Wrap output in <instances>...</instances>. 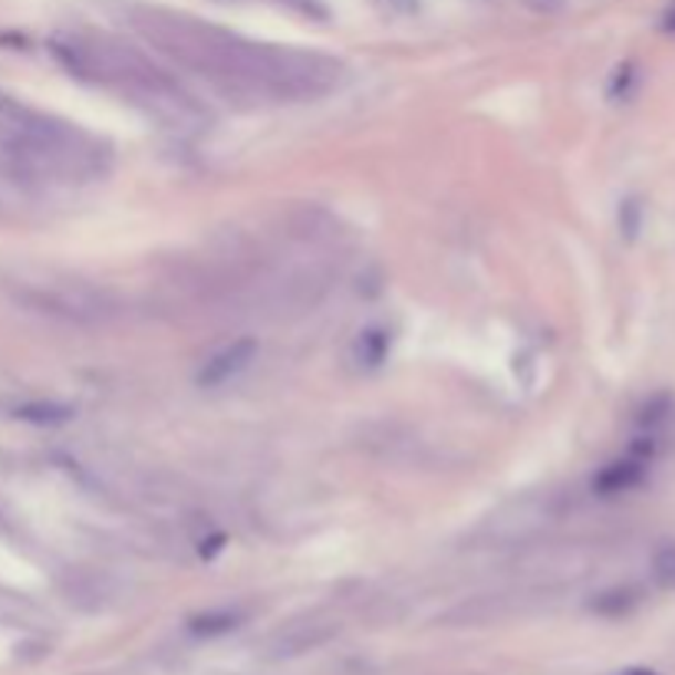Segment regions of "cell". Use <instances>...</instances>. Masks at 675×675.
<instances>
[{
    "label": "cell",
    "mask_w": 675,
    "mask_h": 675,
    "mask_svg": "<svg viewBox=\"0 0 675 675\" xmlns=\"http://www.w3.org/2000/svg\"><path fill=\"white\" fill-rule=\"evenodd\" d=\"M126 23L175 66L201 76L238 106L320 100L343 80V63L313 50L258 43L165 7H126Z\"/></svg>",
    "instance_id": "1"
},
{
    "label": "cell",
    "mask_w": 675,
    "mask_h": 675,
    "mask_svg": "<svg viewBox=\"0 0 675 675\" xmlns=\"http://www.w3.org/2000/svg\"><path fill=\"white\" fill-rule=\"evenodd\" d=\"M50 53L70 76L129 100L172 129H191L208 120L201 103L165 66L116 37L63 33L50 40Z\"/></svg>",
    "instance_id": "2"
},
{
    "label": "cell",
    "mask_w": 675,
    "mask_h": 675,
    "mask_svg": "<svg viewBox=\"0 0 675 675\" xmlns=\"http://www.w3.org/2000/svg\"><path fill=\"white\" fill-rule=\"evenodd\" d=\"M7 293L27 313L66 323V326H106L123 316L116 290L73 273H23L7 283Z\"/></svg>",
    "instance_id": "3"
},
{
    "label": "cell",
    "mask_w": 675,
    "mask_h": 675,
    "mask_svg": "<svg viewBox=\"0 0 675 675\" xmlns=\"http://www.w3.org/2000/svg\"><path fill=\"white\" fill-rule=\"evenodd\" d=\"M336 623L326 620V616H303V620H293L287 626H280L268 643L270 660H293V656H303L323 643H330L336 636Z\"/></svg>",
    "instance_id": "4"
},
{
    "label": "cell",
    "mask_w": 675,
    "mask_h": 675,
    "mask_svg": "<svg viewBox=\"0 0 675 675\" xmlns=\"http://www.w3.org/2000/svg\"><path fill=\"white\" fill-rule=\"evenodd\" d=\"M258 353H261V343H258L255 336L231 340V343H225L221 350H215V353L201 363V370H198L195 380H198L201 390H218V386L238 380L245 370H251V363L258 360Z\"/></svg>",
    "instance_id": "5"
},
{
    "label": "cell",
    "mask_w": 675,
    "mask_h": 675,
    "mask_svg": "<svg viewBox=\"0 0 675 675\" xmlns=\"http://www.w3.org/2000/svg\"><path fill=\"white\" fill-rule=\"evenodd\" d=\"M543 521H550V508H547L543 501L525 498V501L508 505L501 515H495L491 525H488V531H491L495 538L518 543V540L534 538L540 528H543Z\"/></svg>",
    "instance_id": "6"
},
{
    "label": "cell",
    "mask_w": 675,
    "mask_h": 675,
    "mask_svg": "<svg viewBox=\"0 0 675 675\" xmlns=\"http://www.w3.org/2000/svg\"><path fill=\"white\" fill-rule=\"evenodd\" d=\"M646 475V461L643 458H620L613 465H606L596 478H593V488L600 495H623L630 488H636Z\"/></svg>",
    "instance_id": "7"
},
{
    "label": "cell",
    "mask_w": 675,
    "mask_h": 675,
    "mask_svg": "<svg viewBox=\"0 0 675 675\" xmlns=\"http://www.w3.org/2000/svg\"><path fill=\"white\" fill-rule=\"evenodd\" d=\"M70 600L83 603V600H93L90 606H103L110 596H113V583L106 573H96V570H76L70 573V586H66Z\"/></svg>",
    "instance_id": "8"
},
{
    "label": "cell",
    "mask_w": 675,
    "mask_h": 675,
    "mask_svg": "<svg viewBox=\"0 0 675 675\" xmlns=\"http://www.w3.org/2000/svg\"><path fill=\"white\" fill-rule=\"evenodd\" d=\"M245 623V613L241 610H231V606H221V610H205L198 616L188 620V630L195 636H221V633H231Z\"/></svg>",
    "instance_id": "9"
},
{
    "label": "cell",
    "mask_w": 675,
    "mask_h": 675,
    "mask_svg": "<svg viewBox=\"0 0 675 675\" xmlns=\"http://www.w3.org/2000/svg\"><path fill=\"white\" fill-rule=\"evenodd\" d=\"M390 353V333L373 326V330H363L360 340H356V356L363 366H380Z\"/></svg>",
    "instance_id": "10"
},
{
    "label": "cell",
    "mask_w": 675,
    "mask_h": 675,
    "mask_svg": "<svg viewBox=\"0 0 675 675\" xmlns=\"http://www.w3.org/2000/svg\"><path fill=\"white\" fill-rule=\"evenodd\" d=\"M13 415H17L20 422H33V425H56V422H66V418L73 415V408L60 403H27L20 405Z\"/></svg>",
    "instance_id": "11"
},
{
    "label": "cell",
    "mask_w": 675,
    "mask_h": 675,
    "mask_svg": "<svg viewBox=\"0 0 675 675\" xmlns=\"http://www.w3.org/2000/svg\"><path fill=\"white\" fill-rule=\"evenodd\" d=\"M653 577H656L660 586L675 590V543H663L653 553Z\"/></svg>",
    "instance_id": "12"
},
{
    "label": "cell",
    "mask_w": 675,
    "mask_h": 675,
    "mask_svg": "<svg viewBox=\"0 0 675 675\" xmlns=\"http://www.w3.org/2000/svg\"><path fill=\"white\" fill-rule=\"evenodd\" d=\"M633 603H636V593H630V590H613V593L600 596L596 610H600V613H626Z\"/></svg>",
    "instance_id": "13"
},
{
    "label": "cell",
    "mask_w": 675,
    "mask_h": 675,
    "mask_svg": "<svg viewBox=\"0 0 675 675\" xmlns=\"http://www.w3.org/2000/svg\"><path fill=\"white\" fill-rule=\"evenodd\" d=\"M525 7L531 13H540V17H553L567 7V0H525Z\"/></svg>",
    "instance_id": "14"
},
{
    "label": "cell",
    "mask_w": 675,
    "mask_h": 675,
    "mask_svg": "<svg viewBox=\"0 0 675 675\" xmlns=\"http://www.w3.org/2000/svg\"><path fill=\"white\" fill-rule=\"evenodd\" d=\"M663 27L669 30V33H675V3L666 10V17H663Z\"/></svg>",
    "instance_id": "15"
},
{
    "label": "cell",
    "mask_w": 675,
    "mask_h": 675,
    "mask_svg": "<svg viewBox=\"0 0 675 675\" xmlns=\"http://www.w3.org/2000/svg\"><path fill=\"white\" fill-rule=\"evenodd\" d=\"M626 675H656V673H646V669H633V673H626Z\"/></svg>",
    "instance_id": "16"
}]
</instances>
